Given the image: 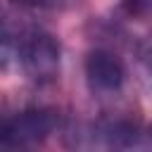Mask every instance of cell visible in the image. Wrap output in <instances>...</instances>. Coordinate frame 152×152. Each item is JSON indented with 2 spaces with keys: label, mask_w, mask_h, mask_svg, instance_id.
<instances>
[{
  "label": "cell",
  "mask_w": 152,
  "mask_h": 152,
  "mask_svg": "<svg viewBox=\"0 0 152 152\" xmlns=\"http://www.w3.org/2000/svg\"><path fill=\"white\" fill-rule=\"evenodd\" d=\"M59 126V114L48 104H26L0 114V145L31 147L50 138Z\"/></svg>",
  "instance_id": "1"
},
{
  "label": "cell",
  "mask_w": 152,
  "mask_h": 152,
  "mask_svg": "<svg viewBox=\"0 0 152 152\" xmlns=\"http://www.w3.org/2000/svg\"><path fill=\"white\" fill-rule=\"evenodd\" d=\"M17 45H19V62L28 81H33L36 86H50L59 78L62 48L50 31L31 26L24 33H19Z\"/></svg>",
  "instance_id": "2"
},
{
  "label": "cell",
  "mask_w": 152,
  "mask_h": 152,
  "mask_svg": "<svg viewBox=\"0 0 152 152\" xmlns=\"http://www.w3.org/2000/svg\"><path fill=\"white\" fill-rule=\"evenodd\" d=\"M86 81L88 88L97 95H114L126 83V66L124 62L104 48H95L86 55Z\"/></svg>",
  "instance_id": "3"
},
{
  "label": "cell",
  "mask_w": 152,
  "mask_h": 152,
  "mask_svg": "<svg viewBox=\"0 0 152 152\" xmlns=\"http://www.w3.org/2000/svg\"><path fill=\"white\" fill-rule=\"evenodd\" d=\"M95 135L107 147H142V145H147L145 126L131 116H116V119L102 121L97 126Z\"/></svg>",
  "instance_id": "4"
},
{
  "label": "cell",
  "mask_w": 152,
  "mask_h": 152,
  "mask_svg": "<svg viewBox=\"0 0 152 152\" xmlns=\"http://www.w3.org/2000/svg\"><path fill=\"white\" fill-rule=\"evenodd\" d=\"M19 38V31H17V26H14V21H12V17L2 10V5H0V40L2 43H14Z\"/></svg>",
  "instance_id": "5"
},
{
  "label": "cell",
  "mask_w": 152,
  "mask_h": 152,
  "mask_svg": "<svg viewBox=\"0 0 152 152\" xmlns=\"http://www.w3.org/2000/svg\"><path fill=\"white\" fill-rule=\"evenodd\" d=\"M17 5H24V7H55L59 0H12Z\"/></svg>",
  "instance_id": "6"
},
{
  "label": "cell",
  "mask_w": 152,
  "mask_h": 152,
  "mask_svg": "<svg viewBox=\"0 0 152 152\" xmlns=\"http://www.w3.org/2000/svg\"><path fill=\"white\" fill-rule=\"evenodd\" d=\"M10 57H12V45L0 40V71H2V69H7V64H10Z\"/></svg>",
  "instance_id": "7"
}]
</instances>
